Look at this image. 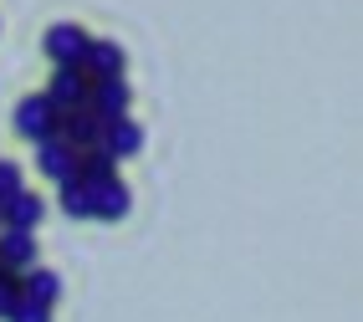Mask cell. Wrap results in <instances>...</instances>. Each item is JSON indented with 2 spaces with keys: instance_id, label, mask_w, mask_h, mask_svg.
Masks as SVG:
<instances>
[{
  "instance_id": "cell-12",
  "label": "cell",
  "mask_w": 363,
  "mask_h": 322,
  "mask_svg": "<svg viewBox=\"0 0 363 322\" xmlns=\"http://www.w3.org/2000/svg\"><path fill=\"white\" fill-rule=\"evenodd\" d=\"M21 296L36 307H57V296H62V277L57 271H46V266H31L26 277H21Z\"/></svg>"
},
{
  "instance_id": "cell-6",
  "label": "cell",
  "mask_w": 363,
  "mask_h": 322,
  "mask_svg": "<svg viewBox=\"0 0 363 322\" xmlns=\"http://www.w3.org/2000/svg\"><path fill=\"white\" fill-rule=\"evenodd\" d=\"M31 266H36V231H11V226H0V271L26 277Z\"/></svg>"
},
{
  "instance_id": "cell-3",
  "label": "cell",
  "mask_w": 363,
  "mask_h": 322,
  "mask_svg": "<svg viewBox=\"0 0 363 322\" xmlns=\"http://www.w3.org/2000/svg\"><path fill=\"white\" fill-rule=\"evenodd\" d=\"M87 87L92 77L82 67H57L52 82H46V103H52L57 113H72V108H87Z\"/></svg>"
},
{
  "instance_id": "cell-4",
  "label": "cell",
  "mask_w": 363,
  "mask_h": 322,
  "mask_svg": "<svg viewBox=\"0 0 363 322\" xmlns=\"http://www.w3.org/2000/svg\"><path fill=\"white\" fill-rule=\"evenodd\" d=\"M87 31L82 26H72V21H57L52 31H46V57H52V67H82L87 57Z\"/></svg>"
},
{
  "instance_id": "cell-13",
  "label": "cell",
  "mask_w": 363,
  "mask_h": 322,
  "mask_svg": "<svg viewBox=\"0 0 363 322\" xmlns=\"http://www.w3.org/2000/svg\"><path fill=\"white\" fill-rule=\"evenodd\" d=\"M77 179H82V184H103V179H118V164L103 154V148H82V154H77Z\"/></svg>"
},
{
  "instance_id": "cell-8",
  "label": "cell",
  "mask_w": 363,
  "mask_h": 322,
  "mask_svg": "<svg viewBox=\"0 0 363 322\" xmlns=\"http://www.w3.org/2000/svg\"><path fill=\"white\" fill-rule=\"evenodd\" d=\"M41 220H46V200H41V194H31V189H16V194L0 200V226H11V231H36Z\"/></svg>"
},
{
  "instance_id": "cell-15",
  "label": "cell",
  "mask_w": 363,
  "mask_h": 322,
  "mask_svg": "<svg viewBox=\"0 0 363 322\" xmlns=\"http://www.w3.org/2000/svg\"><path fill=\"white\" fill-rule=\"evenodd\" d=\"M6 322H52V307H36L26 296H16V307L6 312Z\"/></svg>"
},
{
  "instance_id": "cell-9",
  "label": "cell",
  "mask_w": 363,
  "mask_h": 322,
  "mask_svg": "<svg viewBox=\"0 0 363 322\" xmlns=\"http://www.w3.org/2000/svg\"><path fill=\"white\" fill-rule=\"evenodd\" d=\"M98 148H103L113 164H123V159H133L138 148H143V128H138L133 118H108V123H103V143H98Z\"/></svg>"
},
{
  "instance_id": "cell-17",
  "label": "cell",
  "mask_w": 363,
  "mask_h": 322,
  "mask_svg": "<svg viewBox=\"0 0 363 322\" xmlns=\"http://www.w3.org/2000/svg\"><path fill=\"white\" fill-rule=\"evenodd\" d=\"M16 296H21V277H11V271H0V317H6L16 307Z\"/></svg>"
},
{
  "instance_id": "cell-10",
  "label": "cell",
  "mask_w": 363,
  "mask_h": 322,
  "mask_svg": "<svg viewBox=\"0 0 363 322\" xmlns=\"http://www.w3.org/2000/svg\"><path fill=\"white\" fill-rule=\"evenodd\" d=\"M123 67H128V57H123V46H118V41H108V36H92L87 41L82 72L92 82H98V77H123Z\"/></svg>"
},
{
  "instance_id": "cell-14",
  "label": "cell",
  "mask_w": 363,
  "mask_h": 322,
  "mask_svg": "<svg viewBox=\"0 0 363 322\" xmlns=\"http://www.w3.org/2000/svg\"><path fill=\"white\" fill-rule=\"evenodd\" d=\"M57 189H62V210H67V220H92V200H87V184H82V179L57 184Z\"/></svg>"
},
{
  "instance_id": "cell-11",
  "label": "cell",
  "mask_w": 363,
  "mask_h": 322,
  "mask_svg": "<svg viewBox=\"0 0 363 322\" xmlns=\"http://www.w3.org/2000/svg\"><path fill=\"white\" fill-rule=\"evenodd\" d=\"M57 133L82 154V148H98L103 143V118L92 113V108H72V113H62V128Z\"/></svg>"
},
{
  "instance_id": "cell-7",
  "label": "cell",
  "mask_w": 363,
  "mask_h": 322,
  "mask_svg": "<svg viewBox=\"0 0 363 322\" xmlns=\"http://www.w3.org/2000/svg\"><path fill=\"white\" fill-rule=\"evenodd\" d=\"M87 200H92V220H123L133 210V189L123 179H103V184H87Z\"/></svg>"
},
{
  "instance_id": "cell-16",
  "label": "cell",
  "mask_w": 363,
  "mask_h": 322,
  "mask_svg": "<svg viewBox=\"0 0 363 322\" xmlns=\"http://www.w3.org/2000/svg\"><path fill=\"white\" fill-rule=\"evenodd\" d=\"M16 189H26V179H21V169H16L11 159H0V200L16 194Z\"/></svg>"
},
{
  "instance_id": "cell-5",
  "label": "cell",
  "mask_w": 363,
  "mask_h": 322,
  "mask_svg": "<svg viewBox=\"0 0 363 322\" xmlns=\"http://www.w3.org/2000/svg\"><path fill=\"white\" fill-rule=\"evenodd\" d=\"M87 108L98 113L103 123L108 118H128V108H133V87L123 82V77H98L87 87Z\"/></svg>"
},
{
  "instance_id": "cell-2",
  "label": "cell",
  "mask_w": 363,
  "mask_h": 322,
  "mask_svg": "<svg viewBox=\"0 0 363 322\" xmlns=\"http://www.w3.org/2000/svg\"><path fill=\"white\" fill-rule=\"evenodd\" d=\"M36 169H41L52 184H72V179H77V148H72L62 133L41 138V143H36Z\"/></svg>"
},
{
  "instance_id": "cell-1",
  "label": "cell",
  "mask_w": 363,
  "mask_h": 322,
  "mask_svg": "<svg viewBox=\"0 0 363 322\" xmlns=\"http://www.w3.org/2000/svg\"><path fill=\"white\" fill-rule=\"evenodd\" d=\"M57 128H62V113L46 103V92H31V97H21V103H16V133L26 138V143L52 138Z\"/></svg>"
}]
</instances>
